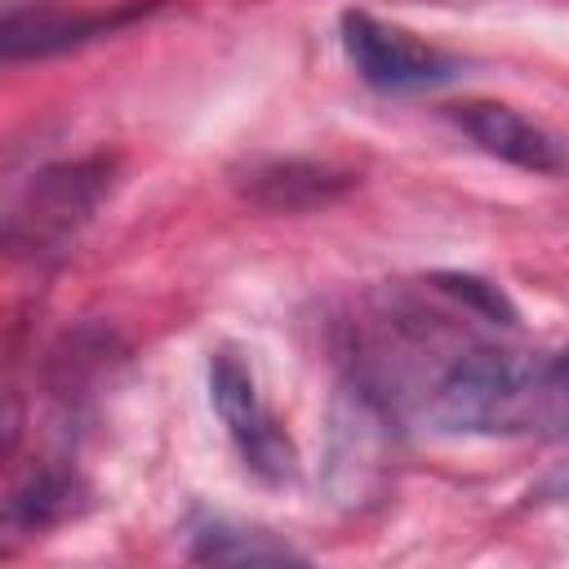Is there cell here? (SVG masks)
<instances>
[{"label":"cell","instance_id":"7","mask_svg":"<svg viewBox=\"0 0 569 569\" xmlns=\"http://www.w3.org/2000/svg\"><path fill=\"white\" fill-rule=\"evenodd\" d=\"M187 556L200 565H289V560H302V551L289 547L284 538H276L271 529L222 520V516L200 520L191 529Z\"/></svg>","mask_w":569,"mask_h":569},{"label":"cell","instance_id":"2","mask_svg":"<svg viewBox=\"0 0 569 569\" xmlns=\"http://www.w3.org/2000/svg\"><path fill=\"white\" fill-rule=\"evenodd\" d=\"M209 400L240 453V462L262 480V485H293L298 480V449L280 418L267 409L253 365L236 347L209 351Z\"/></svg>","mask_w":569,"mask_h":569},{"label":"cell","instance_id":"9","mask_svg":"<svg viewBox=\"0 0 569 569\" xmlns=\"http://www.w3.org/2000/svg\"><path fill=\"white\" fill-rule=\"evenodd\" d=\"M436 284H440L445 293H453L458 302H467L471 311H480L485 320H493V325H516V307L507 302V293H502L498 284H489V280H480V276H467V271H445V276H436Z\"/></svg>","mask_w":569,"mask_h":569},{"label":"cell","instance_id":"3","mask_svg":"<svg viewBox=\"0 0 569 569\" xmlns=\"http://www.w3.org/2000/svg\"><path fill=\"white\" fill-rule=\"evenodd\" d=\"M338 36H342V53L356 67V76L378 93L436 89V84L458 80V71H462V62L453 53H445L440 44H431L396 22H382L365 9H347L338 22Z\"/></svg>","mask_w":569,"mask_h":569},{"label":"cell","instance_id":"4","mask_svg":"<svg viewBox=\"0 0 569 569\" xmlns=\"http://www.w3.org/2000/svg\"><path fill=\"white\" fill-rule=\"evenodd\" d=\"M107 187H111V164L102 156L44 169L9 213V244L31 253L62 249L76 236V227L98 209Z\"/></svg>","mask_w":569,"mask_h":569},{"label":"cell","instance_id":"8","mask_svg":"<svg viewBox=\"0 0 569 569\" xmlns=\"http://www.w3.org/2000/svg\"><path fill=\"white\" fill-rule=\"evenodd\" d=\"M342 187H351V173H338L325 164H302V160H276V164H258L249 173L244 196L267 209H311V204H325L329 196H338Z\"/></svg>","mask_w":569,"mask_h":569},{"label":"cell","instance_id":"10","mask_svg":"<svg viewBox=\"0 0 569 569\" xmlns=\"http://www.w3.org/2000/svg\"><path fill=\"white\" fill-rule=\"evenodd\" d=\"M560 360H565V369H569V351H560Z\"/></svg>","mask_w":569,"mask_h":569},{"label":"cell","instance_id":"6","mask_svg":"<svg viewBox=\"0 0 569 569\" xmlns=\"http://www.w3.org/2000/svg\"><path fill=\"white\" fill-rule=\"evenodd\" d=\"M151 4H124V9H102V13H71L58 4H31V9H9L0 27V49L9 62L18 58H49L76 44H89L98 36H111L116 27L133 22Z\"/></svg>","mask_w":569,"mask_h":569},{"label":"cell","instance_id":"1","mask_svg":"<svg viewBox=\"0 0 569 569\" xmlns=\"http://www.w3.org/2000/svg\"><path fill=\"white\" fill-rule=\"evenodd\" d=\"M427 422L445 436H529L569 427V369L511 347L462 351L427 396Z\"/></svg>","mask_w":569,"mask_h":569},{"label":"cell","instance_id":"5","mask_svg":"<svg viewBox=\"0 0 569 569\" xmlns=\"http://www.w3.org/2000/svg\"><path fill=\"white\" fill-rule=\"evenodd\" d=\"M449 120L493 160L525 169V173H542V178H565L569 173V142L533 120L529 111L511 107V102H489V98H471V102H453Z\"/></svg>","mask_w":569,"mask_h":569}]
</instances>
